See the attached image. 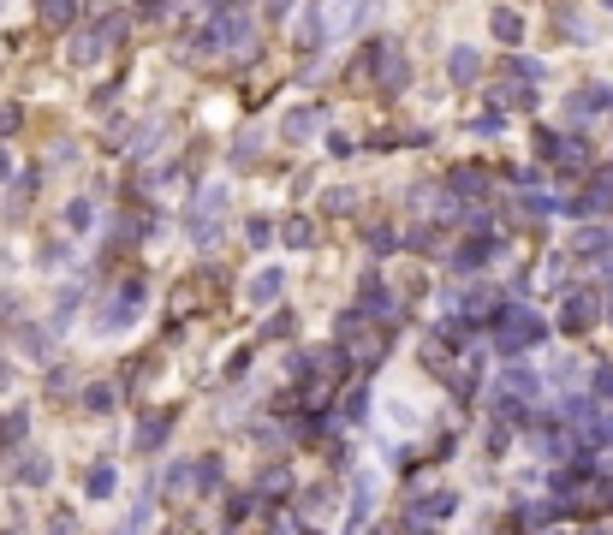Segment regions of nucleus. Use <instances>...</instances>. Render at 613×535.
Returning a JSON list of instances; mask_svg holds the SVG:
<instances>
[{"label":"nucleus","instance_id":"obj_1","mask_svg":"<svg viewBox=\"0 0 613 535\" xmlns=\"http://www.w3.org/2000/svg\"><path fill=\"white\" fill-rule=\"evenodd\" d=\"M542 339H548V322L536 310H524V304L495 310V352L518 357V352H530V345H542Z\"/></svg>","mask_w":613,"mask_h":535},{"label":"nucleus","instance_id":"obj_2","mask_svg":"<svg viewBox=\"0 0 613 535\" xmlns=\"http://www.w3.org/2000/svg\"><path fill=\"white\" fill-rule=\"evenodd\" d=\"M203 48H250V18H244L239 6L209 13V36H203Z\"/></svg>","mask_w":613,"mask_h":535},{"label":"nucleus","instance_id":"obj_3","mask_svg":"<svg viewBox=\"0 0 613 535\" xmlns=\"http://www.w3.org/2000/svg\"><path fill=\"white\" fill-rule=\"evenodd\" d=\"M536 149H542L554 167H589V143H584V137H560V131H542V137H536Z\"/></svg>","mask_w":613,"mask_h":535},{"label":"nucleus","instance_id":"obj_4","mask_svg":"<svg viewBox=\"0 0 613 535\" xmlns=\"http://www.w3.org/2000/svg\"><path fill=\"white\" fill-rule=\"evenodd\" d=\"M143 304V280H131V286H119L108 304H101V333H114V327H126L131 322V310Z\"/></svg>","mask_w":613,"mask_h":535},{"label":"nucleus","instance_id":"obj_5","mask_svg":"<svg viewBox=\"0 0 613 535\" xmlns=\"http://www.w3.org/2000/svg\"><path fill=\"white\" fill-rule=\"evenodd\" d=\"M458 512V493L453 488H429V493H417L411 500V523H441V518H453Z\"/></svg>","mask_w":613,"mask_h":535},{"label":"nucleus","instance_id":"obj_6","mask_svg":"<svg viewBox=\"0 0 613 535\" xmlns=\"http://www.w3.org/2000/svg\"><path fill=\"white\" fill-rule=\"evenodd\" d=\"M566 113H571V126H584L589 113H613V89L608 84H584L578 96L566 101Z\"/></svg>","mask_w":613,"mask_h":535},{"label":"nucleus","instance_id":"obj_7","mask_svg":"<svg viewBox=\"0 0 613 535\" xmlns=\"http://www.w3.org/2000/svg\"><path fill=\"white\" fill-rule=\"evenodd\" d=\"M375 71H382V84H387V89H405V78H411V66H405V54H400L393 42L375 48Z\"/></svg>","mask_w":613,"mask_h":535},{"label":"nucleus","instance_id":"obj_8","mask_svg":"<svg viewBox=\"0 0 613 535\" xmlns=\"http://www.w3.org/2000/svg\"><path fill=\"white\" fill-rule=\"evenodd\" d=\"M173 435V410H156V417H143L137 423V452H161Z\"/></svg>","mask_w":613,"mask_h":535},{"label":"nucleus","instance_id":"obj_9","mask_svg":"<svg viewBox=\"0 0 613 535\" xmlns=\"http://www.w3.org/2000/svg\"><path fill=\"white\" fill-rule=\"evenodd\" d=\"M447 191H453V197H488V173L483 167H453L447 173Z\"/></svg>","mask_w":613,"mask_h":535},{"label":"nucleus","instance_id":"obj_10","mask_svg":"<svg viewBox=\"0 0 613 535\" xmlns=\"http://www.w3.org/2000/svg\"><path fill=\"white\" fill-rule=\"evenodd\" d=\"M495 250H500L495 239H465V244H458V250H453V268H458V274H476V268H483V262H488V256H495Z\"/></svg>","mask_w":613,"mask_h":535},{"label":"nucleus","instance_id":"obj_11","mask_svg":"<svg viewBox=\"0 0 613 535\" xmlns=\"http://www.w3.org/2000/svg\"><path fill=\"white\" fill-rule=\"evenodd\" d=\"M560 322H566L571 333L596 327V297H589V292H571V297H566V310H560Z\"/></svg>","mask_w":613,"mask_h":535},{"label":"nucleus","instance_id":"obj_12","mask_svg":"<svg viewBox=\"0 0 613 535\" xmlns=\"http://www.w3.org/2000/svg\"><path fill=\"white\" fill-rule=\"evenodd\" d=\"M488 30H495L500 42L513 48L518 36H524V13H518V6H495V13H488Z\"/></svg>","mask_w":613,"mask_h":535},{"label":"nucleus","instance_id":"obj_13","mask_svg":"<svg viewBox=\"0 0 613 535\" xmlns=\"http://www.w3.org/2000/svg\"><path fill=\"white\" fill-rule=\"evenodd\" d=\"M316 131H322V108H292L286 113V137L292 143H310Z\"/></svg>","mask_w":613,"mask_h":535},{"label":"nucleus","instance_id":"obj_14","mask_svg":"<svg viewBox=\"0 0 613 535\" xmlns=\"http://www.w3.org/2000/svg\"><path fill=\"white\" fill-rule=\"evenodd\" d=\"M101 48H108V42H101L96 30H78V36L66 42V60H71V66H96V60H101Z\"/></svg>","mask_w":613,"mask_h":535},{"label":"nucleus","instance_id":"obj_15","mask_svg":"<svg viewBox=\"0 0 613 535\" xmlns=\"http://www.w3.org/2000/svg\"><path fill=\"white\" fill-rule=\"evenodd\" d=\"M500 393H506V399H518V405H524V399H536V393H542V380L530 375V369L506 363V387H500Z\"/></svg>","mask_w":613,"mask_h":535},{"label":"nucleus","instance_id":"obj_16","mask_svg":"<svg viewBox=\"0 0 613 535\" xmlns=\"http://www.w3.org/2000/svg\"><path fill=\"white\" fill-rule=\"evenodd\" d=\"M48 476H54V465H48L42 452H24V458H18V482H24V488H48Z\"/></svg>","mask_w":613,"mask_h":535},{"label":"nucleus","instance_id":"obj_17","mask_svg":"<svg viewBox=\"0 0 613 535\" xmlns=\"http://www.w3.org/2000/svg\"><path fill=\"white\" fill-rule=\"evenodd\" d=\"M571 250H578V256H608L613 250V232H608V226H584V232L571 239Z\"/></svg>","mask_w":613,"mask_h":535},{"label":"nucleus","instance_id":"obj_18","mask_svg":"<svg viewBox=\"0 0 613 535\" xmlns=\"http://www.w3.org/2000/svg\"><path fill=\"white\" fill-rule=\"evenodd\" d=\"M447 71H453V84H471L476 71H483V54H476V48H453V60H447Z\"/></svg>","mask_w":613,"mask_h":535},{"label":"nucleus","instance_id":"obj_19","mask_svg":"<svg viewBox=\"0 0 613 535\" xmlns=\"http://www.w3.org/2000/svg\"><path fill=\"white\" fill-rule=\"evenodd\" d=\"M298 42H304V48H322V42H328V13H322V6H310V13H304Z\"/></svg>","mask_w":613,"mask_h":535},{"label":"nucleus","instance_id":"obj_20","mask_svg":"<svg viewBox=\"0 0 613 535\" xmlns=\"http://www.w3.org/2000/svg\"><path fill=\"white\" fill-rule=\"evenodd\" d=\"M506 71H513V78H518L524 89H536V84L548 78V66H542V60H524V54H513V60H506Z\"/></svg>","mask_w":613,"mask_h":535},{"label":"nucleus","instance_id":"obj_21","mask_svg":"<svg viewBox=\"0 0 613 535\" xmlns=\"http://www.w3.org/2000/svg\"><path fill=\"white\" fill-rule=\"evenodd\" d=\"M114 387H108V380H90V387H84V410H90V417H108V410H114Z\"/></svg>","mask_w":613,"mask_h":535},{"label":"nucleus","instance_id":"obj_22","mask_svg":"<svg viewBox=\"0 0 613 535\" xmlns=\"http://www.w3.org/2000/svg\"><path fill=\"white\" fill-rule=\"evenodd\" d=\"M280 286H286L280 268H262L257 280H250V304H269V297H280Z\"/></svg>","mask_w":613,"mask_h":535},{"label":"nucleus","instance_id":"obj_23","mask_svg":"<svg viewBox=\"0 0 613 535\" xmlns=\"http://www.w3.org/2000/svg\"><path fill=\"white\" fill-rule=\"evenodd\" d=\"M280 239H286V244H292V250H310V244H316V226H310V221H304V214H292V221H286V226H280Z\"/></svg>","mask_w":613,"mask_h":535},{"label":"nucleus","instance_id":"obj_24","mask_svg":"<svg viewBox=\"0 0 613 535\" xmlns=\"http://www.w3.org/2000/svg\"><path fill=\"white\" fill-rule=\"evenodd\" d=\"M524 417H530V405H518V399H506V393L495 399V423L500 428H524Z\"/></svg>","mask_w":613,"mask_h":535},{"label":"nucleus","instance_id":"obj_25","mask_svg":"<svg viewBox=\"0 0 613 535\" xmlns=\"http://www.w3.org/2000/svg\"><path fill=\"white\" fill-rule=\"evenodd\" d=\"M114 465H96V470H90V476H84V493H90V500H108V493H114Z\"/></svg>","mask_w":613,"mask_h":535},{"label":"nucleus","instance_id":"obj_26","mask_svg":"<svg viewBox=\"0 0 613 535\" xmlns=\"http://www.w3.org/2000/svg\"><path fill=\"white\" fill-rule=\"evenodd\" d=\"M340 417H345V423H363V417H370V380H363V387H352V393H345Z\"/></svg>","mask_w":613,"mask_h":535},{"label":"nucleus","instance_id":"obj_27","mask_svg":"<svg viewBox=\"0 0 613 535\" xmlns=\"http://www.w3.org/2000/svg\"><path fill=\"white\" fill-rule=\"evenodd\" d=\"M530 101H536V89H524V84H500L495 89V113L500 108H530Z\"/></svg>","mask_w":613,"mask_h":535},{"label":"nucleus","instance_id":"obj_28","mask_svg":"<svg viewBox=\"0 0 613 535\" xmlns=\"http://www.w3.org/2000/svg\"><path fill=\"white\" fill-rule=\"evenodd\" d=\"M363 244H370L375 256H387V250H393V244H400V232H393V226H382V221H375V226H363Z\"/></svg>","mask_w":613,"mask_h":535},{"label":"nucleus","instance_id":"obj_29","mask_svg":"<svg viewBox=\"0 0 613 535\" xmlns=\"http://www.w3.org/2000/svg\"><path fill=\"white\" fill-rule=\"evenodd\" d=\"M24 428H30V410H13V417H0V446L24 440Z\"/></svg>","mask_w":613,"mask_h":535},{"label":"nucleus","instance_id":"obj_30","mask_svg":"<svg viewBox=\"0 0 613 535\" xmlns=\"http://www.w3.org/2000/svg\"><path fill=\"white\" fill-rule=\"evenodd\" d=\"M352 209H357V197L345 191V184L340 191H322V214H352Z\"/></svg>","mask_w":613,"mask_h":535},{"label":"nucleus","instance_id":"obj_31","mask_svg":"<svg viewBox=\"0 0 613 535\" xmlns=\"http://www.w3.org/2000/svg\"><path fill=\"white\" fill-rule=\"evenodd\" d=\"M488 310H495V292H483V286H476V292H465V315H471V322H483Z\"/></svg>","mask_w":613,"mask_h":535},{"label":"nucleus","instance_id":"obj_32","mask_svg":"<svg viewBox=\"0 0 613 535\" xmlns=\"http://www.w3.org/2000/svg\"><path fill=\"white\" fill-rule=\"evenodd\" d=\"M90 214H96V209H90L84 197H78V202H66V232H90Z\"/></svg>","mask_w":613,"mask_h":535},{"label":"nucleus","instance_id":"obj_33","mask_svg":"<svg viewBox=\"0 0 613 535\" xmlns=\"http://www.w3.org/2000/svg\"><path fill=\"white\" fill-rule=\"evenodd\" d=\"M257 488H262V493H286V488H292V476L274 465V470H262V476H257Z\"/></svg>","mask_w":613,"mask_h":535},{"label":"nucleus","instance_id":"obj_34","mask_svg":"<svg viewBox=\"0 0 613 535\" xmlns=\"http://www.w3.org/2000/svg\"><path fill=\"white\" fill-rule=\"evenodd\" d=\"M18 345H24L30 357H42L48 352V333H42V327H18Z\"/></svg>","mask_w":613,"mask_h":535},{"label":"nucleus","instance_id":"obj_35","mask_svg":"<svg viewBox=\"0 0 613 535\" xmlns=\"http://www.w3.org/2000/svg\"><path fill=\"white\" fill-rule=\"evenodd\" d=\"M589 387H596V399H613V363H601L596 375H589Z\"/></svg>","mask_w":613,"mask_h":535},{"label":"nucleus","instance_id":"obj_36","mask_svg":"<svg viewBox=\"0 0 613 535\" xmlns=\"http://www.w3.org/2000/svg\"><path fill=\"white\" fill-rule=\"evenodd\" d=\"M48 535H78V518H71V512H54V518H48Z\"/></svg>","mask_w":613,"mask_h":535},{"label":"nucleus","instance_id":"obj_37","mask_svg":"<svg viewBox=\"0 0 613 535\" xmlns=\"http://www.w3.org/2000/svg\"><path fill=\"white\" fill-rule=\"evenodd\" d=\"M405 244H411V250H435V226H417V232H405Z\"/></svg>","mask_w":613,"mask_h":535},{"label":"nucleus","instance_id":"obj_38","mask_svg":"<svg viewBox=\"0 0 613 535\" xmlns=\"http://www.w3.org/2000/svg\"><path fill=\"white\" fill-rule=\"evenodd\" d=\"M244 239H250V244H269L274 239V221H250V226H244Z\"/></svg>","mask_w":613,"mask_h":535},{"label":"nucleus","instance_id":"obj_39","mask_svg":"<svg viewBox=\"0 0 613 535\" xmlns=\"http://www.w3.org/2000/svg\"><path fill=\"white\" fill-rule=\"evenodd\" d=\"M250 512H257V500H250V493H239V500H232V506H227V523H239V518H250Z\"/></svg>","mask_w":613,"mask_h":535},{"label":"nucleus","instance_id":"obj_40","mask_svg":"<svg viewBox=\"0 0 613 535\" xmlns=\"http://www.w3.org/2000/svg\"><path fill=\"white\" fill-rule=\"evenodd\" d=\"M42 18H48V24H71V18H78V6H60V0H54V6H42Z\"/></svg>","mask_w":613,"mask_h":535},{"label":"nucleus","instance_id":"obj_41","mask_svg":"<svg viewBox=\"0 0 613 535\" xmlns=\"http://www.w3.org/2000/svg\"><path fill=\"white\" fill-rule=\"evenodd\" d=\"M167 488H191V465H167Z\"/></svg>","mask_w":613,"mask_h":535},{"label":"nucleus","instance_id":"obj_42","mask_svg":"<svg viewBox=\"0 0 613 535\" xmlns=\"http://www.w3.org/2000/svg\"><path fill=\"white\" fill-rule=\"evenodd\" d=\"M250 155H257V137H250V131H244V137L232 143V161H250Z\"/></svg>","mask_w":613,"mask_h":535},{"label":"nucleus","instance_id":"obj_43","mask_svg":"<svg viewBox=\"0 0 613 535\" xmlns=\"http://www.w3.org/2000/svg\"><path fill=\"white\" fill-rule=\"evenodd\" d=\"M6 131H18V108H0V137Z\"/></svg>","mask_w":613,"mask_h":535},{"label":"nucleus","instance_id":"obj_44","mask_svg":"<svg viewBox=\"0 0 613 535\" xmlns=\"http://www.w3.org/2000/svg\"><path fill=\"white\" fill-rule=\"evenodd\" d=\"M405 535H435V530H429V523H411V518H405Z\"/></svg>","mask_w":613,"mask_h":535},{"label":"nucleus","instance_id":"obj_45","mask_svg":"<svg viewBox=\"0 0 613 535\" xmlns=\"http://www.w3.org/2000/svg\"><path fill=\"white\" fill-rule=\"evenodd\" d=\"M0 179H6V149H0Z\"/></svg>","mask_w":613,"mask_h":535},{"label":"nucleus","instance_id":"obj_46","mask_svg":"<svg viewBox=\"0 0 613 535\" xmlns=\"http://www.w3.org/2000/svg\"><path fill=\"white\" fill-rule=\"evenodd\" d=\"M310 535H316V530H310Z\"/></svg>","mask_w":613,"mask_h":535},{"label":"nucleus","instance_id":"obj_47","mask_svg":"<svg viewBox=\"0 0 613 535\" xmlns=\"http://www.w3.org/2000/svg\"><path fill=\"white\" fill-rule=\"evenodd\" d=\"M13 535H18V530H13Z\"/></svg>","mask_w":613,"mask_h":535}]
</instances>
